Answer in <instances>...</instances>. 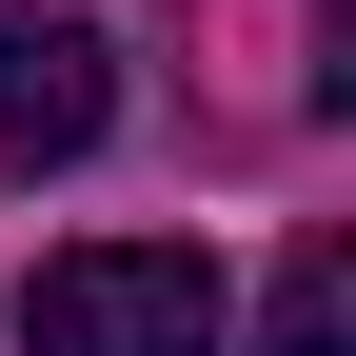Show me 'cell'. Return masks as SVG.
Listing matches in <instances>:
<instances>
[{
    "mask_svg": "<svg viewBox=\"0 0 356 356\" xmlns=\"http://www.w3.org/2000/svg\"><path fill=\"white\" fill-rule=\"evenodd\" d=\"M20 337L40 356H218V257L198 238H79V257H40Z\"/></svg>",
    "mask_w": 356,
    "mask_h": 356,
    "instance_id": "obj_1",
    "label": "cell"
},
{
    "mask_svg": "<svg viewBox=\"0 0 356 356\" xmlns=\"http://www.w3.org/2000/svg\"><path fill=\"white\" fill-rule=\"evenodd\" d=\"M99 119H119L99 20H0V159H20V178H60V159H99Z\"/></svg>",
    "mask_w": 356,
    "mask_h": 356,
    "instance_id": "obj_2",
    "label": "cell"
},
{
    "mask_svg": "<svg viewBox=\"0 0 356 356\" xmlns=\"http://www.w3.org/2000/svg\"><path fill=\"white\" fill-rule=\"evenodd\" d=\"M257 356H356V238H297V257H277V317H257Z\"/></svg>",
    "mask_w": 356,
    "mask_h": 356,
    "instance_id": "obj_3",
    "label": "cell"
}]
</instances>
